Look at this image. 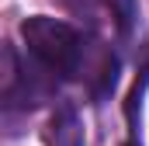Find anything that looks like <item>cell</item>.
Segmentation results:
<instances>
[{
  "label": "cell",
  "mask_w": 149,
  "mask_h": 146,
  "mask_svg": "<svg viewBox=\"0 0 149 146\" xmlns=\"http://www.w3.org/2000/svg\"><path fill=\"white\" fill-rule=\"evenodd\" d=\"M21 38L28 45V56H35L38 63L49 73H56L59 80L80 77L83 63H87L83 35L70 21H63V18H49V14L24 18L21 21Z\"/></svg>",
  "instance_id": "obj_1"
},
{
  "label": "cell",
  "mask_w": 149,
  "mask_h": 146,
  "mask_svg": "<svg viewBox=\"0 0 149 146\" xmlns=\"http://www.w3.org/2000/svg\"><path fill=\"white\" fill-rule=\"evenodd\" d=\"M3 105L7 108H38V105H45V101H52L56 98V91H59V77L56 73H49L42 63H38L35 56H17V49L14 45H7L3 49Z\"/></svg>",
  "instance_id": "obj_2"
},
{
  "label": "cell",
  "mask_w": 149,
  "mask_h": 146,
  "mask_svg": "<svg viewBox=\"0 0 149 146\" xmlns=\"http://www.w3.org/2000/svg\"><path fill=\"white\" fill-rule=\"evenodd\" d=\"M125 146H139V139H128V143H125Z\"/></svg>",
  "instance_id": "obj_4"
},
{
  "label": "cell",
  "mask_w": 149,
  "mask_h": 146,
  "mask_svg": "<svg viewBox=\"0 0 149 146\" xmlns=\"http://www.w3.org/2000/svg\"><path fill=\"white\" fill-rule=\"evenodd\" d=\"M52 146H83V129H80V118H76L73 105H56L52 115Z\"/></svg>",
  "instance_id": "obj_3"
}]
</instances>
